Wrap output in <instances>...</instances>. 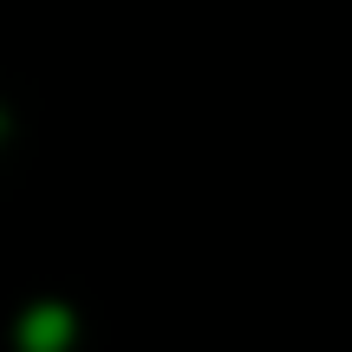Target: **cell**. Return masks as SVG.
I'll return each instance as SVG.
<instances>
[{"instance_id":"1","label":"cell","mask_w":352,"mask_h":352,"mask_svg":"<svg viewBox=\"0 0 352 352\" xmlns=\"http://www.w3.org/2000/svg\"><path fill=\"white\" fill-rule=\"evenodd\" d=\"M65 340H72V314H65L59 300L33 307V314L20 320V346L26 352H65Z\"/></svg>"}]
</instances>
